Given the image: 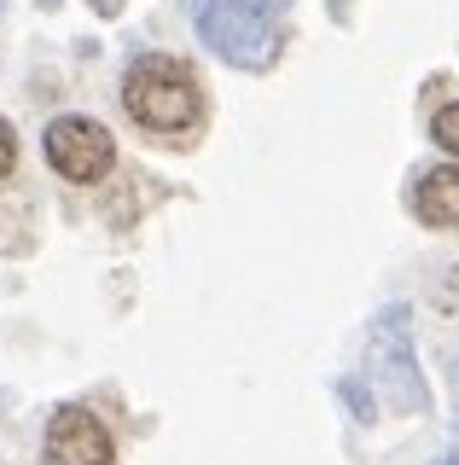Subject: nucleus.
Returning <instances> with one entry per match:
<instances>
[{
  "mask_svg": "<svg viewBox=\"0 0 459 465\" xmlns=\"http://www.w3.org/2000/svg\"><path fill=\"white\" fill-rule=\"evenodd\" d=\"M198 41L239 70H268L279 53V18L291 0H186Z\"/></svg>",
  "mask_w": 459,
  "mask_h": 465,
  "instance_id": "nucleus-1",
  "label": "nucleus"
},
{
  "mask_svg": "<svg viewBox=\"0 0 459 465\" xmlns=\"http://www.w3.org/2000/svg\"><path fill=\"white\" fill-rule=\"evenodd\" d=\"M122 111L134 116L151 134H181V128L198 123L204 111V94H198V76L169 53H140L134 64L122 70Z\"/></svg>",
  "mask_w": 459,
  "mask_h": 465,
  "instance_id": "nucleus-2",
  "label": "nucleus"
},
{
  "mask_svg": "<svg viewBox=\"0 0 459 465\" xmlns=\"http://www.w3.org/2000/svg\"><path fill=\"white\" fill-rule=\"evenodd\" d=\"M366 367H372V384H378L390 413H430V390H425L419 355H413V309L407 302H390L372 320Z\"/></svg>",
  "mask_w": 459,
  "mask_h": 465,
  "instance_id": "nucleus-3",
  "label": "nucleus"
},
{
  "mask_svg": "<svg viewBox=\"0 0 459 465\" xmlns=\"http://www.w3.org/2000/svg\"><path fill=\"white\" fill-rule=\"evenodd\" d=\"M41 145H47V163L76 186L105 181L111 163H117V140H111V128L93 123V116H53Z\"/></svg>",
  "mask_w": 459,
  "mask_h": 465,
  "instance_id": "nucleus-4",
  "label": "nucleus"
},
{
  "mask_svg": "<svg viewBox=\"0 0 459 465\" xmlns=\"http://www.w3.org/2000/svg\"><path fill=\"white\" fill-rule=\"evenodd\" d=\"M41 465H117V442L111 425L82 401H64L47 419V442H41Z\"/></svg>",
  "mask_w": 459,
  "mask_h": 465,
  "instance_id": "nucleus-5",
  "label": "nucleus"
},
{
  "mask_svg": "<svg viewBox=\"0 0 459 465\" xmlns=\"http://www.w3.org/2000/svg\"><path fill=\"white\" fill-rule=\"evenodd\" d=\"M413 215L425 227H459V163L425 169L413 186Z\"/></svg>",
  "mask_w": 459,
  "mask_h": 465,
  "instance_id": "nucleus-6",
  "label": "nucleus"
},
{
  "mask_svg": "<svg viewBox=\"0 0 459 465\" xmlns=\"http://www.w3.org/2000/svg\"><path fill=\"white\" fill-rule=\"evenodd\" d=\"M337 396H343V407L355 413V425H372V413H378V401H372V390L361 384V378H337Z\"/></svg>",
  "mask_w": 459,
  "mask_h": 465,
  "instance_id": "nucleus-7",
  "label": "nucleus"
},
{
  "mask_svg": "<svg viewBox=\"0 0 459 465\" xmlns=\"http://www.w3.org/2000/svg\"><path fill=\"white\" fill-rule=\"evenodd\" d=\"M430 140H436L442 152H454V157H459V99H454V105H442L436 116H430Z\"/></svg>",
  "mask_w": 459,
  "mask_h": 465,
  "instance_id": "nucleus-8",
  "label": "nucleus"
},
{
  "mask_svg": "<svg viewBox=\"0 0 459 465\" xmlns=\"http://www.w3.org/2000/svg\"><path fill=\"white\" fill-rule=\"evenodd\" d=\"M12 163H18V134H12V123L0 116V174H12Z\"/></svg>",
  "mask_w": 459,
  "mask_h": 465,
  "instance_id": "nucleus-9",
  "label": "nucleus"
},
{
  "mask_svg": "<svg viewBox=\"0 0 459 465\" xmlns=\"http://www.w3.org/2000/svg\"><path fill=\"white\" fill-rule=\"evenodd\" d=\"M88 6L99 12V18H117V12H122V0H88Z\"/></svg>",
  "mask_w": 459,
  "mask_h": 465,
  "instance_id": "nucleus-10",
  "label": "nucleus"
},
{
  "mask_svg": "<svg viewBox=\"0 0 459 465\" xmlns=\"http://www.w3.org/2000/svg\"><path fill=\"white\" fill-rule=\"evenodd\" d=\"M430 465H459V454H442V460H430Z\"/></svg>",
  "mask_w": 459,
  "mask_h": 465,
  "instance_id": "nucleus-11",
  "label": "nucleus"
},
{
  "mask_svg": "<svg viewBox=\"0 0 459 465\" xmlns=\"http://www.w3.org/2000/svg\"><path fill=\"white\" fill-rule=\"evenodd\" d=\"M0 6H6V0H0Z\"/></svg>",
  "mask_w": 459,
  "mask_h": 465,
  "instance_id": "nucleus-12",
  "label": "nucleus"
}]
</instances>
